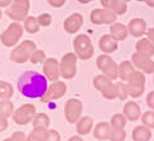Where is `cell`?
Here are the masks:
<instances>
[{"label": "cell", "mask_w": 154, "mask_h": 141, "mask_svg": "<svg viewBox=\"0 0 154 141\" xmlns=\"http://www.w3.org/2000/svg\"><path fill=\"white\" fill-rule=\"evenodd\" d=\"M48 80L35 70H27L18 78L17 88L27 98H41L48 88Z\"/></svg>", "instance_id": "6da1fadb"}, {"label": "cell", "mask_w": 154, "mask_h": 141, "mask_svg": "<svg viewBox=\"0 0 154 141\" xmlns=\"http://www.w3.org/2000/svg\"><path fill=\"white\" fill-rule=\"evenodd\" d=\"M35 49L37 46L33 40H23L13 48L10 52V61L17 63V64H23L30 59V56Z\"/></svg>", "instance_id": "7a4b0ae2"}, {"label": "cell", "mask_w": 154, "mask_h": 141, "mask_svg": "<svg viewBox=\"0 0 154 141\" xmlns=\"http://www.w3.org/2000/svg\"><path fill=\"white\" fill-rule=\"evenodd\" d=\"M73 49L77 58L81 61H87L90 58H92L95 53L91 38L86 34L76 35V38L73 39Z\"/></svg>", "instance_id": "3957f363"}, {"label": "cell", "mask_w": 154, "mask_h": 141, "mask_svg": "<svg viewBox=\"0 0 154 141\" xmlns=\"http://www.w3.org/2000/svg\"><path fill=\"white\" fill-rule=\"evenodd\" d=\"M23 33H24L23 25L18 22H13L9 27L0 34L2 44L6 48H14L19 43V40L22 39Z\"/></svg>", "instance_id": "277c9868"}, {"label": "cell", "mask_w": 154, "mask_h": 141, "mask_svg": "<svg viewBox=\"0 0 154 141\" xmlns=\"http://www.w3.org/2000/svg\"><path fill=\"white\" fill-rule=\"evenodd\" d=\"M128 93L131 98H139L145 89V74L140 70H134V73L126 81Z\"/></svg>", "instance_id": "5b68a950"}, {"label": "cell", "mask_w": 154, "mask_h": 141, "mask_svg": "<svg viewBox=\"0 0 154 141\" xmlns=\"http://www.w3.org/2000/svg\"><path fill=\"white\" fill-rule=\"evenodd\" d=\"M29 9H30L29 0H14L9 8H6L5 14L11 20L20 23V22H24V19L28 16Z\"/></svg>", "instance_id": "8992f818"}, {"label": "cell", "mask_w": 154, "mask_h": 141, "mask_svg": "<svg viewBox=\"0 0 154 141\" xmlns=\"http://www.w3.org/2000/svg\"><path fill=\"white\" fill-rule=\"evenodd\" d=\"M77 56L73 52L66 53L60 62V72L63 80H72L77 74Z\"/></svg>", "instance_id": "52a82bcc"}, {"label": "cell", "mask_w": 154, "mask_h": 141, "mask_svg": "<svg viewBox=\"0 0 154 141\" xmlns=\"http://www.w3.org/2000/svg\"><path fill=\"white\" fill-rule=\"evenodd\" d=\"M96 66L102 72V74L106 76L111 81H115L118 78L119 72V64L115 62L109 54H101L96 59Z\"/></svg>", "instance_id": "ba28073f"}, {"label": "cell", "mask_w": 154, "mask_h": 141, "mask_svg": "<svg viewBox=\"0 0 154 141\" xmlns=\"http://www.w3.org/2000/svg\"><path fill=\"white\" fill-rule=\"evenodd\" d=\"M35 113H37V110H35V106L33 104H24L14 111L11 118L17 125L25 126L33 121Z\"/></svg>", "instance_id": "9c48e42d"}, {"label": "cell", "mask_w": 154, "mask_h": 141, "mask_svg": "<svg viewBox=\"0 0 154 141\" xmlns=\"http://www.w3.org/2000/svg\"><path fill=\"white\" fill-rule=\"evenodd\" d=\"M67 92V85L63 81H56L52 82V85H49L46 93H44L42 97L39 98L41 102L43 104H47V102H51L53 100H60Z\"/></svg>", "instance_id": "30bf717a"}, {"label": "cell", "mask_w": 154, "mask_h": 141, "mask_svg": "<svg viewBox=\"0 0 154 141\" xmlns=\"http://www.w3.org/2000/svg\"><path fill=\"white\" fill-rule=\"evenodd\" d=\"M83 105L80 100L69 98L65 104V117L68 124H76L81 118Z\"/></svg>", "instance_id": "8fae6325"}, {"label": "cell", "mask_w": 154, "mask_h": 141, "mask_svg": "<svg viewBox=\"0 0 154 141\" xmlns=\"http://www.w3.org/2000/svg\"><path fill=\"white\" fill-rule=\"evenodd\" d=\"M118 15L114 11L101 8V9H94L90 14V20L95 25H107V24H112L116 22Z\"/></svg>", "instance_id": "7c38bea8"}, {"label": "cell", "mask_w": 154, "mask_h": 141, "mask_svg": "<svg viewBox=\"0 0 154 141\" xmlns=\"http://www.w3.org/2000/svg\"><path fill=\"white\" fill-rule=\"evenodd\" d=\"M131 63L138 70L143 72L144 74L145 73H148V74L154 73V61L150 58V57L145 56L143 53H139V52L133 53Z\"/></svg>", "instance_id": "4fadbf2b"}, {"label": "cell", "mask_w": 154, "mask_h": 141, "mask_svg": "<svg viewBox=\"0 0 154 141\" xmlns=\"http://www.w3.org/2000/svg\"><path fill=\"white\" fill-rule=\"evenodd\" d=\"M43 74L48 81H60L61 72H60V62L56 58H47L43 63Z\"/></svg>", "instance_id": "5bb4252c"}, {"label": "cell", "mask_w": 154, "mask_h": 141, "mask_svg": "<svg viewBox=\"0 0 154 141\" xmlns=\"http://www.w3.org/2000/svg\"><path fill=\"white\" fill-rule=\"evenodd\" d=\"M83 24V16L80 13H73L69 16H67L63 22V29L68 34H76Z\"/></svg>", "instance_id": "9a60e30c"}, {"label": "cell", "mask_w": 154, "mask_h": 141, "mask_svg": "<svg viewBox=\"0 0 154 141\" xmlns=\"http://www.w3.org/2000/svg\"><path fill=\"white\" fill-rule=\"evenodd\" d=\"M146 30H148L146 22L142 18H134L128 24V32H129V34L135 38H142L146 33Z\"/></svg>", "instance_id": "2e32d148"}, {"label": "cell", "mask_w": 154, "mask_h": 141, "mask_svg": "<svg viewBox=\"0 0 154 141\" xmlns=\"http://www.w3.org/2000/svg\"><path fill=\"white\" fill-rule=\"evenodd\" d=\"M99 48L104 54H111L119 48V42L115 40L110 34H104L99 40Z\"/></svg>", "instance_id": "e0dca14e"}, {"label": "cell", "mask_w": 154, "mask_h": 141, "mask_svg": "<svg viewBox=\"0 0 154 141\" xmlns=\"http://www.w3.org/2000/svg\"><path fill=\"white\" fill-rule=\"evenodd\" d=\"M123 115L126 117L128 121H138L142 116V110L138 102L135 101H128L124 105L123 108Z\"/></svg>", "instance_id": "ac0fdd59"}, {"label": "cell", "mask_w": 154, "mask_h": 141, "mask_svg": "<svg viewBox=\"0 0 154 141\" xmlns=\"http://www.w3.org/2000/svg\"><path fill=\"white\" fill-rule=\"evenodd\" d=\"M100 3L102 8L114 11L116 15H124L128 10L126 3L121 2V0H100Z\"/></svg>", "instance_id": "d6986e66"}, {"label": "cell", "mask_w": 154, "mask_h": 141, "mask_svg": "<svg viewBox=\"0 0 154 141\" xmlns=\"http://www.w3.org/2000/svg\"><path fill=\"white\" fill-rule=\"evenodd\" d=\"M111 126H110V122L107 121H102V122H99L94 127V137L97 139L99 141H105V140H109L110 137V134H111Z\"/></svg>", "instance_id": "ffe728a7"}, {"label": "cell", "mask_w": 154, "mask_h": 141, "mask_svg": "<svg viewBox=\"0 0 154 141\" xmlns=\"http://www.w3.org/2000/svg\"><path fill=\"white\" fill-rule=\"evenodd\" d=\"M94 130V120L88 116H83L76 122V131L77 135L85 136L88 135Z\"/></svg>", "instance_id": "44dd1931"}, {"label": "cell", "mask_w": 154, "mask_h": 141, "mask_svg": "<svg viewBox=\"0 0 154 141\" xmlns=\"http://www.w3.org/2000/svg\"><path fill=\"white\" fill-rule=\"evenodd\" d=\"M128 34H129V32H128V27L121 23H112L110 25V35L114 38L115 40H125L128 38Z\"/></svg>", "instance_id": "7402d4cb"}, {"label": "cell", "mask_w": 154, "mask_h": 141, "mask_svg": "<svg viewBox=\"0 0 154 141\" xmlns=\"http://www.w3.org/2000/svg\"><path fill=\"white\" fill-rule=\"evenodd\" d=\"M135 49L137 52L143 53L145 56L150 57V58L154 56V44L149 38H140L135 44Z\"/></svg>", "instance_id": "603a6c76"}, {"label": "cell", "mask_w": 154, "mask_h": 141, "mask_svg": "<svg viewBox=\"0 0 154 141\" xmlns=\"http://www.w3.org/2000/svg\"><path fill=\"white\" fill-rule=\"evenodd\" d=\"M135 70V67L133 66L131 61H123L119 64V72H118V77L123 81V82H126L129 80V77L134 73Z\"/></svg>", "instance_id": "cb8c5ba5"}, {"label": "cell", "mask_w": 154, "mask_h": 141, "mask_svg": "<svg viewBox=\"0 0 154 141\" xmlns=\"http://www.w3.org/2000/svg\"><path fill=\"white\" fill-rule=\"evenodd\" d=\"M131 137L134 141H150L152 139V131L148 127H145L144 125H140L134 127Z\"/></svg>", "instance_id": "d4e9b609"}, {"label": "cell", "mask_w": 154, "mask_h": 141, "mask_svg": "<svg viewBox=\"0 0 154 141\" xmlns=\"http://www.w3.org/2000/svg\"><path fill=\"white\" fill-rule=\"evenodd\" d=\"M32 125H33V129H48L51 125V118L47 113H35L33 121H32Z\"/></svg>", "instance_id": "484cf974"}, {"label": "cell", "mask_w": 154, "mask_h": 141, "mask_svg": "<svg viewBox=\"0 0 154 141\" xmlns=\"http://www.w3.org/2000/svg\"><path fill=\"white\" fill-rule=\"evenodd\" d=\"M23 28L24 30L27 32V33L29 34H35L39 32L41 27H39V24H38V20H37V18L35 16H27L24 19V22H23Z\"/></svg>", "instance_id": "4316f807"}, {"label": "cell", "mask_w": 154, "mask_h": 141, "mask_svg": "<svg viewBox=\"0 0 154 141\" xmlns=\"http://www.w3.org/2000/svg\"><path fill=\"white\" fill-rule=\"evenodd\" d=\"M15 108H14V104L10 100H2L0 101V116L9 118L13 116Z\"/></svg>", "instance_id": "83f0119b"}, {"label": "cell", "mask_w": 154, "mask_h": 141, "mask_svg": "<svg viewBox=\"0 0 154 141\" xmlns=\"http://www.w3.org/2000/svg\"><path fill=\"white\" fill-rule=\"evenodd\" d=\"M48 129H33L27 136V141H47Z\"/></svg>", "instance_id": "f1b7e54d"}, {"label": "cell", "mask_w": 154, "mask_h": 141, "mask_svg": "<svg viewBox=\"0 0 154 141\" xmlns=\"http://www.w3.org/2000/svg\"><path fill=\"white\" fill-rule=\"evenodd\" d=\"M14 94V87L11 83L0 81V100H10Z\"/></svg>", "instance_id": "f546056e"}, {"label": "cell", "mask_w": 154, "mask_h": 141, "mask_svg": "<svg viewBox=\"0 0 154 141\" xmlns=\"http://www.w3.org/2000/svg\"><path fill=\"white\" fill-rule=\"evenodd\" d=\"M110 83H112V81L110 78H107L106 76L104 74H99V76H95L94 77V80H92V85L94 87L97 89V91H102L105 87H107Z\"/></svg>", "instance_id": "4dcf8cb0"}, {"label": "cell", "mask_w": 154, "mask_h": 141, "mask_svg": "<svg viewBox=\"0 0 154 141\" xmlns=\"http://www.w3.org/2000/svg\"><path fill=\"white\" fill-rule=\"evenodd\" d=\"M126 117L124 116L123 113H115L114 116L110 120V126L111 129H116V130H121L124 129L126 125Z\"/></svg>", "instance_id": "1f68e13d"}, {"label": "cell", "mask_w": 154, "mask_h": 141, "mask_svg": "<svg viewBox=\"0 0 154 141\" xmlns=\"http://www.w3.org/2000/svg\"><path fill=\"white\" fill-rule=\"evenodd\" d=\"M101 94H102V97L109 100V101H111V100H115V98H118V89H116V85L112 82L110 83L107 87H105L104 89L101 91Z\"/></svg>", "instance_id": "d6a6232c"}, {"label": "cell", "mask_w": 154, "mask_h": 141, "mask_svg": "<svg viewBox=\"0 0 154 141\" xmlns=\"http://www.w3.org/2000/svg\"><path fill=\"white\" fill-rule=\"evenodd\" d=\"M140 120H142V124L148 127V129H154V111H145L142 116H140Z\"/></svg>", "instance_id": "836d02e7"}, {"label": "cell", "mask_w": 154, "mask_h": 141, "mask_svg": "<svg viewBox=\"0 0 154 141\" xmlns=\"http://www.w3.org/2000/svg\"><path fill=\"white\" fill-rule=\"evenodd\" d=\"M47 59L46 57V53H44V50L42 49H35L33 53L30 56V62L33 63V64H38V63H44V61Z\"/></svg>", "instance_id": "e575fe53"}, {"label": "cell", "mask_w": 154, "mask_h": 141, "mask_svg": "<svg viewBox=\"0 0 154 141\" xmlns=\"http://www.w3.org/2000/svg\"><path fill=\"white\" fill-rule=\"evenodd\" d=\"M116 85V89H118V98L121 100V101H125L128 97H129V93H128V87H126V83L120 81Z\"/></svg>", "instance_id": "d590c367"}, {"label": "cell", "mask_w": 154, "mask_h": 141, "mask_svg": "<svg viewBox=\"0 0 154 141\" xmlns=\"http://www.w3.org/2000/svg\"><path fill=\"white\" fill-rule=\"evenodd\" d=\"M125 139H126V132L124 129H121V130L112 129L110 137H109L110 141H125Z\"/></svg>", "instance_id": "8d00e7d4"}, {"label": "cell", "mask_w": 154, "mask_h": 141, "mask_svg": "<svg viewBox=\"0 0 154 141\" xmlns=\"http://www.w3.org/2000/svg\"><path fill=\"white\" fill-rule=\"evenodd\" d=\"M37 20H38V24H39V27L47 28V27H49V25L52 24V15L48 14V13H42V14L38 15Z\"/></svg>", "instance_id": "74e56055"}, {"label": "cell", "mask_w": 154, "mask_h": 141, "mask_svg": "<svg viewBox=\"0 0 154 141\" xmlns=\"http://www.w3.org/2000/svg\"><path fill=\"white\" fill-rule=\"evenodd\" d=\"M3 141H27V136L23 131H15L10 137H6Z\"/></svg>", "instance_id": "f35d334b"}, {"label": "cell", "mask_w": 154, "mask_h": 141, "mask_svg": "<svg viewBox=\"0 0 154 141\" xmlns=\"http://www.w3.org/2000/svg\"><path fill=\"white\" fill-rule=\"evenodd\" d=\"M47 141H61L60 132L54 129H48V137Z\"/></svg>", "instance_id": "ab89813d"}, {"label": "cell", "mask_w": 154, "mask_h": 141, "mask_svg": "<svg viewBox=\"0 0 154 141\" xmlns=\"http://www.w3.org/2000/svg\"><path fill=\"white\" fill-rule=\"evenodd\" d=\"M146 105H148V107L150 108V110L154 111V91H150L148 93V96H146Z\"/></svg>", "instance_id": "60d3db41"}, {"label": "cell", "mask_w": 154, "mask_h": 141, "mask_svg": "<svg viewBox=\"0 0 154 141\" xmlns=\"http://www.w3.org/2000/svg\"><path fill=\"white\" fill-rule=\"evenodd\" d=\"M47 3L53 8H62L66 4V0H47Z\"/></svg>", "instance_id": "b9f144b4"}, {"label": "cell", "mask_w": 154, "mask_h": 141, "mask_svg": "<svg viewBox=\"0 0 154 141\" xmlns=\"http://www.w3.org/2000/svg\"><path fill=\"white\" fill-rule=\"evenodd\" d=\"M9 127V122H8V118L2 117L0 116V132H4L6 129Z\"/></svg>", "instance_id": "7bdbcfd3"}, {"label": "cell", "mask_w": 154, "mask_h": 141, "mask_svg": "<svg viewBox=\"0 0 154 141\" xmlns=\"http://www.w3.org/2000/svg\"><path fill=\"white\" fill-rule=\"evenodd\" d=\"M14 0H0V8H9Z\"/></svg>", "instance_id": "ee69618b"}, {"label": "cell", "mask_w": 154, "mask_h": 141, "mask_svg": "<svg viewBox=\"0 0 154 141\" xmlns=\"http://www.w3.org/2000/svg\"><path fill=\"white\" fill-rule=\"evenodd\" d=\"M146 34H148V38L154 44V28H149L148 30H146Z\"/></svg>", "instance_id": "f6af8a7d"}, {"label": "cell", "mask_w": 154, "mask_h": 141, "mask_svg": "<svg viewBox=\"0 0 154 141\" xmlns=\"http://www.w3.org/2000/svg\"><path fill=\"white\" fill-rule=\"evenodd\" d=\"M67 141H83V139L80 135H75V136H71Z\"/></svg>", "instance_id": "bcb514c9"}, {"label": "cell", "mask_w": 154, "mask_h": 141, "mask_svg": "<svg viewBox=\"0 0 154 141\" xmlns=\"http://www.w3.org/2000/svg\"><path fill=\"white\" fill-rule=\"evenodd\" d=\"M144 3L149 6V8H154V0H144Z\"/></svg>", "instance_id": "7dc6e473"}, {"label": "cell", "mask_w": 154, "mask_h": 141, "mask_svg": "<svg viewBox=\"0 0 154 141\" xmlns=\"http://www.w3.org/2000/svg\"><path fill=\"white\" fill-rule=\"evenodd\" d=\"M79 3L81 4H88V3H91V2H95V0H77Z\"/></svg>", "instance_id": "c3c4849f"}, {"label": "cell", "mask_w": 154, "mask_h": 141, "mask_svg": "<svg viewBox=\"0 0 154 141\" xmlns=\"http://www.w3.org/2000/svg\"><path fill=\"white\" fill-rule=\"evenodd\" d=\"M2 16H3V11H2V9H0V20H2Z\"/></svg>", "instance_id": "681fc988"}, {"label": "cell", "mask_w": 154, "mask_h": 141, "mask_svg": "<svg viewBox=\"0 0 154 141\" xmlns=\"http://www.w3.org/2000/svg\"><path fill=\"white\" fill-rule=\"evenodd\" d=\"M121 2H124V3H129V2H131V0H121Z\"/></svg>", "instance_id": "f907efd6"}, {"label": "cell", "mask_w": 154, "mask_h": 141, "mask_svg": "<svg viewBox=\"0 0 154 141\" xmlns=\"http://www.w3.org/2000/svg\"><path fill=\"white\" fill-rule=\"evenodd\" d=\"M137 2H144V0H137Z\"/></svg>", "instance_id": "816d5d0a"}, {"label": "cell", "mask_w": 154, "mask_h": 141, "mask_svg": "<svg viewBox=\"0 0 154 141\" xmlns=\"http://www.w3.org/2000/svg\"><path fill=\"white\" fill-rule=\"evenodd\" d=\"M153 83H154V78H153Z\"/></svg>", "instance_id": "f5cc1de1"}]
</instances>
